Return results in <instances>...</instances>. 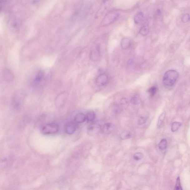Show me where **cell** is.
I'll return each instance as SVG.
<instances>
[{"label": "cell", "instance_id": "cell-1", "mask_svg": "<svg viewBox=\"0 0 190 190\" xmlns=\"http://www.w3.org/2000/svg\"><path fill=\"white\" fill-rule=\"evenodd\" d=\"M179 77V73L177 71L170 70L164 74L163 82L164 85L168 86H171L175 84Z\"/></svg>", "mask_w": 190, "mask_h": 190}, {"label": "cell", "instance_id": "cell-2", "mask_svg": "<svg viewBox=\"0 0 190 190\" xmlns=\"http://www.w3.org/2000/svg\"><path fill=\"white\" fill-rule=\"evenodd\" d=\"M26 98L25 91L22 89H19L16 91L12 96V103L15 107H18L21 105Z\"/></svg>", "mask_w": 190, "mask_h": 190}, {"label": "cell", "instance_id": "cell-3", "mask_svg": "<svg viewBox=\"0 0 190 190\" xmlns=\"http://www.w3.org/2000/svg\"><path fill=\"white\" fill-rule=\"evenodd\" d=\"M59 129L58 124L55 123L48 124L42 128V132L43 134L49 135L56 134L58 132Z\"/></svg>", "mask_w": 190, "mask_h": 190}, {"label": "cell", "instance_id": "cell-4", "mask_svg": "<svg viewBox=\"0 0 190 190\" xmlns=\"http://www.w3.org/2000/svg\"><path fill=\"white\" fill-rule=\"evenodd\" d=\"M119 16L117 12L112 11L110 12L107 14L103 20L102 25L103 26L107 25L113 22Z\"/></svg>", "mask_w": 190, "mask_h": 190}, {"label": "cell", "instance_id": "cell-5", "mask_svg": "<svg viewBox=\"0 0 190 190\" xmlns=\"http://www.w3.org/2000/svg\"><path fill=\"white\" fill-rule=\"evenodd\" d=\"M102 127L98 123H92L90 125L88 128V133L91 136H96L102 132Z\"/></svg>", "mask_w": 190, "mask_h": 190}, {"label": "cell", "instance_id": "cell-6", "mask_svg": "<svg viewBox=\"0 0 190 190\" xmlns=\"http://www.w3.org/2000/svg\"><path fill=\"white\" fill-rule=\"evenodd\" d=\"M45 73L42 70H39L37 72L32 81V85L33 88H37L40 86L44 79Z\"/></svg>", "mask_w": 190, "mask_h": 190}, {"label": "cell", "instance_id": "cell-7", "mask_svg": "<svg viewBox=\"0 0 190 190\" xmlns=\"http://www.w3.org/2000/svg\"><path fill=\"white\" fill-rule=\"evenodd\" d=\"M108 78L105 74H101L97 77L96 80V83L97 86H103L108 83Z\"/></svg>", "mask_w": 190, "mask_h": 190}, {"label": "cell", "instance_id": "cell-8", "mask_svg": "<svg viewBox=\"0 0 190 190\" xmlns=\"http://www.w3.org/2000/svg\"><path fill=\"white\" fill-rule=\"evenodd\" d=\"M115 129V126L113 124L109 122L105 124L102 127V132L105 134L111 133Z\"/></svg>", "mask_w": 190, "mask_h": 190}, {"label": "cell", "instance_id": "cell-9", "mask_svg": "<svg viewBox=\"0 0 190 190\" xmlns=\"http://www.w3.org/2000/svg\"><path fill=\"white\" fill-rule=\"evenodd\" d=\"M100 56V48L97 45L91 51L90 58L92 61H96L98 59Z\"/></svg>", "mask_w": 190, "mask_h": 190}, {"label": "cell", "instance_id": "cell-10", "mask_svg": "<svg viewBox=\"0 0 190 190\" xmlns=\"http://www.w3.org/2000/svg\"><path fill=\"white\" fill-rule=\"evenodd\" d=\"M76 124L73 122H67L65 127V130L68 134H72L74 133L76 130Z\"/></svg>", "mask_w": 190, "mask_h": 190}, {"label": "cell", "instance_id": "cell-11", "mask_svg": "<svg viewBox=\"0 0 190 190\" xmlns=\"http://www.w3.org/2000/svg\"><path fill=\"white\" fill-rule=\"evenodd\" d=\"M131 42L130 39L127 38H124L122 39L121 42V45L122 48L127 49L129 48L130 46Z\"/></svg>", "mask_w": 190, "mask_h": 190}, {"label": "cell", "instance_id": "cell-12", "mask_svg": "<svg viewBox=\"0 0 190 190\" xmlns=\"http://www.w3.org/2000/svg\"><path fill=\"white\" fill-rule=\"evenodd\" d=\"M86 119V116L82 113H78L77 114L75 118V122L77 123H81L84 122Z\"/></svg>", "mask_w": 190, "mask_h": 190}, {"label": "cell", "instance_id": "cell-13", "mask_svg": "<svg viewBox=\"0 0 190 190\" xmlns=\"http://www.w3.org/2000/svg\"><path fill=\"white\" fill-rule=\"evenodd\" d=\"M144 18L143 14L142 12H139L134 16V21L136 24H138L142 21Z\"/></svg>", "mask_w": 190, "mask_h": 190}, {"label": "cell", "instance_id": "cell-14", "mask_svg": "<svg viewBox=\"0 0 190 190\" xmlns=\"http://www.w3.org/2000/svg\"><path fill=\"white\" fill-rule=\"evenodd\" d=\"M4 73V76L6 80L9 82V81H11L13 80V76L12 73L10 71L8 70H6Z\"/></svg>", "mask_w": 190, "mask_h": 190}, {"label": "cell", "instance_id": "cell-15", "mask_svg": "<svg viewBox=\"0 0 190 190\" xmlns=\"http://www.w3.org/2000/svg\"><path fill=\"white\" fill-rule=\"evenodd\" d=\"M132 134L131 132L128 131H124L120 134V137L122 140L128 139L131 138Z\"/></svg>", "mask_w": 190, "mask_h": 190}, {"label": "cell", "instance_id": "cell-16", "mask_svg": "<svg viewBox=\"0 0 190 190\" xmlns=\"http://www.w3.org/2000/svg\"><path fill=\"white\" fill-rule=\"evenodd\" d=\"M96 118V114L94 112L91 111L89 112L87 114L86 118L89 122H92L94 121Z\"/></svg>", "mask_w": 190, "mask_h": 190}, {"label": "cell", "instance_id": "cell-17", "mask_svg": "<svg viewBox=\"0 0 190 190\" xmlns=\"http://www.w3.org/2000/svg\"><path fill=\"white\" fill-rule=\"evenodd\" d=\"M159 148L160 149L164 150L167 148V140L165 138H163L160 141L159 144Z\"/></svg>", "mask_w": 190, "mask_h": 190}, {"label": "cell", "instance_id": "cell-18", "mask_svg": "<svg viewBox=\"0 0 190 190\" xmlns=\"http://www.w3.org/2000/svg\"><path fill=\"white\" fill-rule=\"evenodd\" d=\"M149 28L148 26H143L140 29L139 33L141 35L146 36L149 32Z\"/></svg>", "mask_w": 190, "mask_h": 190}, {"label": "cell", "instance_id": "cell-19", "mask_svg": "<svg viewBox=\"0 0 190 190\" xmlns=\"http://www.w3.org/2000/svg\"><path fill=\"white\" fill-rule=\"evenodd\" d=\"M182 126L181 122H174L172 123L171 126V131L172 132H177Z\"/></svg>", "mask_w": 190, "mask_h": 190}, {"label": "cell", "instance_id": "cell-20", "mask_svg": "<svg viewBox=\"0 0 190 190\" xmlns=\"http://www.w3.org/2000/svg\"><path fill=\"white\" fill-rule=\"evenodd\" d=\"M165 112H162V114L160 115L159 119H158L157 124V127L158 128H160V127H161L162 125L163 124L164 120H165Z\"/></svg>", "mask_w": 190, "mask_h": 190}, {"label": "cell", "instance_id": "cell-21", "mask_svg": "<svg viewBox=\"0 0 190 190\" xmlns=\"http://www.w3.org/2000/svg\"><path fill=\"white\" fill-rule=\"evenodd\" d=\"M158 92V88L156 86H153L151 87L148 90V92L150 96H153Z\"/></svg>", "mask_w": 190, "mask_h": 190}, {"label": "cell", "instance_id": "cell-22", "mask_svg": "<svg viewBox=\"0 0 190 190\" xmlns=\"http://www.w3.org/2000/svg\"><path fill=\"white\" fill-rule=\"evenodd\" d=\"M174 190H182V188L181 185V180H180L179 177H178L177 178V182H176Z\"/></svg>", "mask_w": 190, "mask_h": 190}, {"label": "cell", "instance_id": "cell-23", "mask_svg": "<svg viewBox=\"0 0 190 190\" xmlns=\"http://www.w3.org/2000/svg\"><path fill=\"white\" fill-rule=\"evenodd\" d=\"M148 118L144 117H141L138 118V123L139 125H142L146 123L147 121Z\"/></svg>", "mask_w": 190, "mask_h": 190}, {"label": "cell", "instance_id": "cell-24", "mask_svg": "<svg viewBox=\"0 0 190 190\" xmlns=\"http://www.w3.org/2000/svg\"><path fill=\"white\" fill-rule=\"evenodd\" d=\"M131 102L134 105L139 104L140 103V99L136 97H133L131 99Z\"/></svg>", "mask_w": 190, "mask_h": 190}, {"label": "cell", "instance_id": "cell-25", "mask_svg": "<svg viewBox=\"0 0 190 190\" xmlns=\"http://www.w3.org/2000/svg\"><path fill=\"white\" fill-rule=\"evenodd\" d=\"M143 157V155L142 153L138 152V153H136L134 154L133 156L134 159V160L138 161L142 159Z\"/></svg>", "mask_w": 190, "mask_h": 190}, {"label": "cell", "instance_id": "cell-26", "mask_svg": "<svg viewBox=\"0 0 190 190\" xmlns=\"http://www.w3.org/2000/svg\"><path fill=\"white\" fill-rule=\"evenodd\" d=\"M190 16L189 14H185L181 18V21L184 23H186L189 21Z\"/></svg>", "mask_w": 190, "mask_h": 190}, {"label": "cell", "instance_id": "cell-27", "mask_svg": "<svg viewBox=\"0 0 190 190\" xmlns=\"http://www.w3.org/2000/svg\"><path fill=\"white\" fill-rule=\"evenodd\" d=\"M8 0H0V11L3 8Z\"/></svg>", "mask_w": 190, "mask_h": 190}, {"label": "cell", "instance_id": "cell-28", "mask_svg": "<svg viewBox=\"0 0 190 190\" xmlns=\"http://www.w3.org/2000/svg\"><path fill=\"white\" fill-rule=\"evenodd\" d=\"M128 101L126 98H122L120 101V105L122 106H125L128 104Z\"/></svg>", "mask_w": 190, "mask_h": 190}]
</instances>
